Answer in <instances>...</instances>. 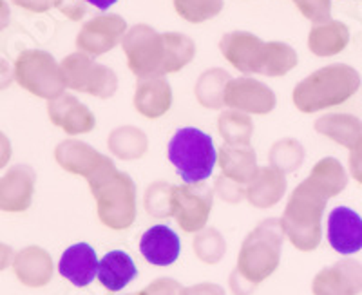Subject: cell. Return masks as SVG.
Wrapping results in <instances>:
<instances>
[{
	"label": "cell",
	"instance_id": "obj_1",
	"mask_svg": "<svg viewBox=\"0 0 362 295\" xmlns=\"http://www.w3.org/2000/svg\"><path fill=\"white\" fill-rule=\"evenodd\" d=\"M361 87V74L346 64H332L300 80L292 93L297 111L312 115L346 103Z\"/></svg>",
	"mask_w": 362,
	"mask_h": 295
},
{
	"label": "cell",
	"instance_id": "obj_2",
	"mask_svg": "<svg viewBox=\"0 0 362 295\" xmlns=\"http://www.w3.org/2000/svg\"><path fill=\"white\" fill-rule=\"evenodd\" d=\"M328 199L310 178L300 181L290 194L281 217V226L297 250L312 252L321 245L322 214Z\"/></svg>",
	"mask_w": 362,
	"mask_h": 295
},
{
	"label": "cell",
	"instance_id": "obj_3",
	"mask_svg": "<svg viewBox=\"0 0 362 295\" xmlns=\"http://www.w3.org/2000/svg\"><path fill=\"white\" fill-rule=\"evenodd\" d=\"M96 201V214L103 226L111 230H127L136 221V185L132 178L119 173L115 161H109L95 176L87 180Z\"/></svg>",
	"mask_w": 362,
	"mask_h": 295
},
{
	"label": "cell",
	"instance_id": "obj_4",
	"mask_svg": "<svg viewBox=\"0 0 362 295\" xmlns=\"http://www.w3.org/2000/svg\"><path fill=\"white\" fill-rule=\"evenodd\" d=\"M284 232L281 219H264L245 238L239 248L235 274L257 288L279 268Z\"/></svg>",
	"mask_w": 362,
	"mask_h": 295
},
{
	"label": "cell",
	"instance_id": "obj_5",
	"mask_svg": "<svg viewBox=\"0 0 362 295\" xmlns=\"http://www.w3.org/2000/svg\"><path fill=\"white\" fill-rule=\"evenodd\" d=\"M167 158L185 183H202L214 173L218 151L212 138L202 129L183 127L170 138Z\"/></svg>",
	"mask_w": 362,
	"mask_h": 295
},
{
	"label": "cell",
	"instance_id": "obj_6",
	"mask_svg": "<svg viewBox=\"0 0 362 295\" xmlns=\"http://www.w3.org/2000/svg\"><path fill=\"white\" fill-rule=\"evenodd\" d=\"M15 82L42 100L58 98L66 93L62 67L47 51L25 50L15 60Z\"/></svg>",
	"mask_w": 362,
	"mask_h": 295
},
{
	"label": "cell",
	"instance_id": "obj_7",
	"mask_svg": "<svg viewBox=\"0 0 362 295\" xmlns=\"http://www.w3.org/2000/svg\"><path fill=\"white\" fill-rule=\"evenodd\" d=\"M127 66L138 80L165 76V40L163 33L147 24L129 28L122 40Z\"/></svg>",
	"mask_w": 362,
	"mask_h": 295
},
{
	"label": "cell",
	"instance_id": "obj_8",
	"mask_svg": "<svg viewBox=\"0 0 362 295\" xmlns=\"http://www.w3.org/2000/svg\"><path fill=\"white\" fill-rule=\"evenodd\" d=\"M67 89L86 93L100 100L112 98L118 89V76L111 67L98 64L93 57L76 51L60 62Z\"/></svg>",
	"mask_w": 362,
	"mask_h": 295
},
{
	"label": "cell",
	"instance_id": "obj_9",
	"mask_svg": "<svg viewBox=\"0 0 362 295\" xmlns=\"http://www.w3.org/2000/svg\"><path fill=\"white\" fill-rule=\"evenodd\" d=\"M212 207H214V190L203 181L173 187L170 212L177 226L187 234H198L206 229Z\"/></svg>",
	"mask_w": 362,
	"mask_h": 295
},
{
	"label": "cell",
	"instance_id": "obj_10",
	"mask_svg": "<svg viewBox=\"0 0 362 295\" xmlns=\"http://www.w3.org/2000/svg\"><path fill=\"white\" fill-rule=\"evenodd\" d=\"M127 31L129 28L124 17H119L116 13L100 15L82 25L76 35V50L93 58L102 57L122 44Z\"/></svg>",
	"mask_w": 362,
	"mask_h": 295
},
{
	"label": "cell",
	"instance_id": "obj_11",
	"mask_svg": "<svg viewBox=\"0 0 362 295\" xmlns=\"http://www.w3.org/2000/svg\"><path fill=\"white\" fill-rule=\"evenodd\" d=\"M225 105L245 115H270L277 105L276 93L250 76L232 79L225 89Z\"/></svg>",
	"mask_w": 362,
	"mask_h": 295
},
{
	"label": "cell",
	"instance_id": "obj_12",
	"mask_svg": "<svg viewBox=\"0 0 362 295\" xmlns=\"http://www.w3.org/2000/svg\"><path fill=\"white\" fill-rule=\"evenodd\" d=\"M267 42L248 31H230L219 40V51L234 69L245 74H259Z\"/></svg>",
	"mask_w": 362,
	"mask_h": 295
},
{
	"label": "cell",
	"instance_id": "obj_13",
	"mask_svg": "<svg viewBox=\"0 0 362 295\" xmlns=\"http://www.w3.org/2000/svg\"><path fill=\"white\" fill-rule=\"evenodd\" d=\"M37 174L29 165H13L0 176V210L9 214L25 212L35 196Z\"/></svg>",
	"mask_w": 362,
	"mask_h": 295
},
{
	"label": "cell",
	"instance_id": "obj_14",
	"mask_svg": "<svg viewBox=\"0 0 362 295\" xmlns=\"http://www.w3.org/2000/svg\"><path fill=\"white\" fill-rule=\"evenodd\" d=\"M54 160L66 173L90 180L100 168H103L111 161V158L98 152L95 147H90L86 141L64 139L54 149Z\"/></svg>",
	"mask_w": 362,
	"mask_h": 295
},
{
	"label": "cell",
	"instance_id": "obj_15",
	"mask_svg": "<svg viewBox=\"0 0 362 295\" xmlns=\"http://www.w3.org/2000/svg\"><path fill=\"white\" fill-rule=\"evenodd\" d=\"M313 295H358L362 291V265L344 259L322 268L313 277Z\"/></svg>",
	"mask_w": 362,
	"mask_h": 295
},
{
	"label": "cell",
	"instance_id": "obj_16",
	"mask_svg": "<svg viewBox=\"0 0 362 295\" xmlns=\"http://www.w3.org/2000/svg\"><path fill=\"white\" fill-rule=\"evenodd\" d=\"M47 116L53 125L69 136L89 134L96 127V118L89 107L67 93L47 102Z\"/></svg>",
	"mask_w": 362,
	"mask_h": 295
},
{
	"label": "cell",
	"instance_id": "obj_17",
	"mask_svg": "<svg viewBox=\"0 0 362 295\" xmlns=\"http://www.w3.org/2000/svg\"><path fill=\"white\" fill-rule=\"evenodd\" d=\"M328 243L337 254L362 250V217L350 207H335L328 216Z\"/></svg>",
	"mask_w": 362,
	"mask_h": 295
},
{
	"label": "cell",
	"instance_id": "obj_18",
	"mask_svg": "<svg viewBox=\"0 0 362 295\" xmlns=\"http://www.w3.org/2000/svg\"><path fill=\"white\" fill-rule=\"evenodd\" d=\"M15 277L28 288H44L53 279V259L42 246H25L13 259Z\"/></svg>",
	"mask_w": 362,
	"mask_h": 295
},
{
	"label": "cell",
	"instance_id": "obj_19",
	"mask_svg": "<svg viewBox=\"0 0 362 295\" xmlns=\"http://www.w3.org/2000/svg\"><path fill=\"white\" fill-rule=\"evenodd\" d=\"M98 255L87 243L71 245L58 261V272L74 287H89L98 277Z\"/></svg>",
	"mask_w": 362,
	"mask_h": 295
},
{
	"label": "cell",
	"instance_id": "obj_20",
	"mask_svg": "<svg viewBox=\"0 0 362 295\" xmlns=\"http://www.w3.org/2000/svg\"><path fill=\"white\" fill-rule=\"evenodd\" d=\"M132 103H134L136 111L140 112L144 118H161L173 107V87L165 76L138 80Z\"/></svg>",
	"mask_w": 362,
	"mask_h": 295
},
{
	"label": "cell",
	"instance_id": "obj_21",
	"mask_svg": "<svg viewBox=\"0 0 362 295\" xmlns=\"http://www.w3.org/2000/svg\"><path fill=\"white\" fill-rule=\"evenodd\" d=\"M140 252L154 267H169L180 258L181 241L170 226L154 225L141 236Z\"/></svg>",
	"mask_w": 362,
	"mask_h": 295
},
{
	"label": "cell",
	"instance_id": "obj_22",
	"mask_svg": "<svg viewBox=\"0 0 362 295\" xmlns=\"http://www.w3.org/2000/svg\"><path fill=\"white\" fill-rule=\"evenodd\" d=\"M286 174L274 167H259L247 185V201L255 209H272L286 194Z\"/></svg>",
	"mask_w": 362,
	"mask_h": 295
},
{
	"label": "cell",
	"instance_id": "obj_23",
	"mask_svg": "<svg viewBox=\"0 0 362 295\" xmlns=\"http://www.w3.org/2000/svg\"><path fill=\"white\" fill-rule=\"evenodd\" d=\"M221 174L247 187L257 174V156L250 145H223L218 151Z\"/></svg>",
	"mask_w": 362,
	"mask_h": 295
},
{
	"label": "cell",
	"instance_id": "obj_24",
	"mask_svg": "<svg viewBox=\"0 0 362 295\" xmlns=\"http://www.w3.org/2000/svg\"><path fill=\"white\" fill-rule=\"evenodd\" d=\"M350 44V29L344 22L328 21L315 24L308 33V50L315 57H335Z\"/></svg>",
	"mask_w": 362,
	"mask_h": 295
},
{
	"label": "cell",
	"instance_id": "obj_25",
	"mask_svg": "<svg viewBox=\"0 0 362 295\" xmlns=\"http://www.w3.org/2000/svg\"><path fill=\"white\" fill-rule=\"evenodd\" d=\"M136 275H138V268L127 252L112 250L100 259L98 281L105 290H124Z\"/></svg>",
	"mask_w": 362,
	"mask_h": 295
},
{
	"label": "cell",
	"instance_id": "obj_26",
	"mask_svg": "<svg viewBox=\"0 0 362 295\" xmlns=\"http://www.w3.org/2000/svg\"><path fill=\"white\" fill-rule=\"evenodd\" d=\"M315 131L326 136L332 141L346 149H354L355 144L362 138V120L354 115L344 112H332L325 115L315 122Z\"/></svg>",
	"mask_w": 362,
	"mask_h": 295
},
{
	"label": "cell",
	"instance_id": "obj_27",
	"mask_svg": "<svg viewBox=\"0 0 362 295\" xmlns=\"http://www.w3.org/2000/svg\"><path fill=\"white\" fill-rule=\"evenodd\" d=\"M107 149L112 156L119 160H140L148 151V138L141 129L134 125H119L109 134Z\"/></svg>",
	"mask_w": 362,
	"mask_h": 295
},
{
	"label": "cell",
	"instance_id": "obj_28",
	"mask_svg": "<svg viewBox=\"0 0 362 295\" xmlns=\"http://www.w3.org/2000/svg\"><path fill=\"white\" fill-rule=\"evenodd\" d=\"M232 76L221 67H212L199 74L198 82L194 86V95L202 107L219 111L225 107V89Z\"/></svg>",
	"mask_w": 362,
	"mask_h": 295
},
{
	"label": "cell",
	"instance_id": "obj_29",
	"mask_svg": "<svg viewBox=\"0 0 362 295\" xmlns=\"http://www.w3.org/2000/svg\"><path fill=\"white\" fill-rule=\"evenodd\" d=\"M297 62H299V57L292 45L284 44V42H267L259 74L270 76V79H279V76L288 74L293 67H297Z\"/></svg>",
	"mask_w": 362,
	"mask_h": 295
},
{
	"label": "cell",
	"instance_id": "obj_30",
	"mask_svg": "<svg viewBox=\"0 0 362 295\" xmlns=\"http://www.w3.org/2000/svg\"><path fill=\"white\" fill-rule=\"evenodd\" d=\"M308 178L328 197L339 196L348 185V174H346L341 161L335 160V158H322V160L317 161Z\"/></svg>",
	"mask_w": 362,
	"mask_h": 295
},
{
	"label": "cell",
	"instance_id": "obj_31",
	"mask_svg": "<svg viewBox=\"0 0 362 295\" xmlns=\"http://www.w3.org/2000/svg\"><path fill=\"white\" fill-rule=\"evenodd\" d=\"M218 132L225 145H250L254 134V122L250 115L234 111H223L218 118Z\"/></svg>",
	"mask_w": 362,
	"mask_h": 295
},
{
	"label": "cell",
	"instance_id": "obj_32",
	"mask_svg": "<svg viewBox=\"0 0 362 295\" xmlns=\"http://www.w3.org/2000/svg\"><path fill=\"white\" fill-rule=\"evenodd\" d=\"M165 40V74H173L187 67L196 57V44L183 33H163Z\"/></svg>",
	"mask_w": 362,
	"mask_h": 295
},
{
	"label": "cell",
	"instance_id": "obj_33",
	"mask_svg": "<svg viewBox=\"0 0 362 295\" xmlns=\"http://www.w3.org/2000/svg\"><path fill=\"white\" fill-rule=\"evenodd\" d=\"M305 147L300 141L293 138H283L272 145L268 160H270V167L277 168L283 174H290L299 170L305 161Z\"/></svg>",
	"mask_w": 362,
	"mask_h": 295
},
{
	"label": "cell",
	"instance_id": "obj_34",
	"mask_svg": "<svg viewBox=\"0 0 362 295\" xmlns=\"http://www.w3.org/2000/svg\"><path fill=\"white\" fill-rule=\"evenodd\" d=\"M174 9L183 21L203 24L223 11V0H173Z\"/></svg>",
	"mask_w": 362,
	"mask_h": 295
},
{
	"label": "cell",
	"instance_id": "obj_35",
	"mask_svg": "<svg viewBox=\"0 0 362 295\" xmlns=\"http://www.w3.org/2000/svg\"><path fill=\"white\" fill-rule=\"evenodd\" d=\"M194 254L199 261L206 262V265H216L223 259L226 252L225 238L219 234V230L216 229H203L202 232L196 234L192 243Z\"/></svg>",
	"mask_w": 362,
	"mask_h": 295
},
{
	"label": "cell",
	"instance_id": "obj_36",
	"mask_svg": "<svg viewBox=\"0 0 362 295\" xmlns=\"http://www.w3.org/2000/svg\"><path fill=\"white\" fill-rule=\"evenodd\" d=\"M170 199H173V185H169L167 181H154L153 185H148L147 192H145V210L156 217L173 216Z\"/></svg>",
	"mask_w": 362,
	"mask_h": 295
},
{
	"label": "cell",
	"instance_id": "obj_37",
	"mask_svg": "<svg viewBox=\"0 0 362 295\" xmlns=\"http://www.w3.org/2000/svg\"><path fill=\"white\" fill-rule=\"evenodd\" d=\"M300 15L313 24L332 21V0H292Z\"/></svg>",
	"mask_w": 362,
	"mask_h": 295
},
{
	"label": "cell",
	"instance_id": "obj_38",
	"mask_svg": "<svg viewBox=\"0 0 362 295\" xmlns=\"http://www.w3.org/2000/svg\"><path fill=\"white\" fill-rule=\"evenodd\" d=\"M214 190L223 201H226V203H232V205H235V203H241L243 199H247V187L241 183H238V181L230 180V178L223 176V174L221 176L216 178Z\"/></svg>",
	"mask_w": 362,
	"mask_h": 295
},
{
	"label": "cell",
	"instance_id": "obj_39",
	"mask_svg": "<svg viewBox=\"0 0 362 295\" xmlns=\"http://www.w3.org/2000/svg\"><path fill=\"white\" fill-rule=\"evenodd\" d=\"M181 290L183 288H181V284L177 283L176 279L160 277L151 284H147L144 290L138 291L136 295H180Z\"/></svg>",
	"mask_w": 362,
	"mask_h": 295
},
{
	"label": "cell",
	"instance_id": "obj_40",
	"mask_svg": "<svg viewBox=\"0 0 362 295\" xmlns=\"http://www.w3.org/2000/svg\"><path fill=\"white\" fill-rule=\"evenodd\" d=\"M53 8L62 13L73 22H80L87 13V6L83 0H53Z\"/></svg>",
	"mask_w": 362,
	"mask_h": 295
},
{
	"label": "cell",
	"instance_id": "obj_41",
	"mask_svg": "<svg viewBox=\"0 0 362 295\" xmlns=\"http://www.w3.org/2000/svg\"><path fill=\"white\" fill-rule=\"evenodd\" d=\"M348 165H350L351 176L355 178V181H358L362 185V138L355 144L354 149H350Z\"/></svg>",
	"mask_w": 362,
	"mask_h": 295
},
{
	"label": "cell",
	"instance_id": "obj_42",
	"mask_svg": "<svg viewBox=\"0 0 362 295\" xmlns=\"http://www.w3.org/2000/svg\"><path fill=\"white\" fill-rule=\"evenodd\" d=\"M180 295H226L219 284L216 283H199L187 287L181 290Z\"/></svg>",
	"mask_w": 362,
	"mask_h": 295
},
{
	"label": "cell",
	"instance_id": "obj_43",
	"mask_svg": "<svg viewBox=\"0 0 362 295\" xmlns=\"http://www.w3.org/2000/svg\"><path fill=\"white\" fill-rule=\"evenodd\" d=\"M11 2L31 13H45L53 8V0H11Z\"/></svg>",
	"mask_w": 362,
	"mask_h": 295
},
{
	"label": "cell",
	"instance_id": "obj_44",
	"mask_svg": "<svg viewBox=\"0 0 362 295\" xmlns=\"http://www.w3.org/2000/svg\"><path fill=\"white\" fill-rule=\"evenodd\" d=\"M11 156H13L11 141H9V138L4 134V132L0 131V170L8 167V163L11 161Z\"/></svg>",
	"mask_w": 362,
	"mask_h": 295
},
{
	"label": "cell",
	"instance_id": "obj_45",
	"mask_svg": "<svg viewBox=\"0 0 362 295\" xmlns=\"http://www.w3.org/2000/svg\"><path fill=\"white\" fill-rule=\"evenodd\" d=\"M13 82H15V71L9 66L8 60L0 58V91L8 89Z\"/></svg>",
	"mask_w": 362,
	"mask_h": 295
},
{
	"label": "cell",
	"instance_id": "obj_46",
	"mask_svg": "<svg viewBox=\"0 0 362 295\" xmlns=\"http://www.w3.org/2000/svg\"><path fill=\"white\" fill-rule=\"evenodd\" d=\"M230 288L235 295H250L252 291L255 290V288L250 287V284H248L245 279L239 277L235 272H232V275H230Z\"/></svg>",
	"mask_w": 362,
	"mask_h": 295
},
{
	"label": "cell",
	"instance_id": "obj_47",
	"mask_svg": "<svg viewBox=\"0 0 362 295\" xmlns=\"http://www.w3.org/2000/svg\"><path fill=\"white\" fill-rule=\"evenodd\" d=\"M13 259H15V252L9 245L0 243V272H4L6 268L11 267Z\"/></svg>",
	"mask_w": 362,
	"mask_h": 295
},
{
	"label": "cell",
	"instance_id": "obj_48",
	"mask_svg": "<svg viewBox=\"0 0 362 295\" xmlns=\"http://www.w3.org/2000/svg\"><path fill=\"white\" fill-rule=\"evenodd\" d=\"M11 21V8L6 0H0V33L4 31Z\"/></svg>",
	"mask_w": 362,
	"mask_h": 295
},
{
	"label": "cell",
	"instance_id": "obj_49",
	"mask_svg": "<svg viewBox=\"0 0 362 295\" xmlns=\"http://www.w3.org/2000/svg\"><path fill=\"white\" fill-rule=\"evenodd\" d=\"M86 4H90L95 6V8L102 9V11H105V9H109L111 6H115L118 0H83Z\"/></svg>",
	"mask_w": 362,
	"mask_h": 295
},
{
	"label": "cell",
	"instance_id": "obj_50",
	"mask_svg": "<svg viewBox=\"0 0 362 295\" xmlns=\"http://www.w3.org/2000/svg\"><path fill=\"white\" fill-rule=\"evenodd\" d=\"M129 295H136V294H129Z\"/></svg>",
	"mask_w": 362,
	"mask_h": 295
}]
</instances>
